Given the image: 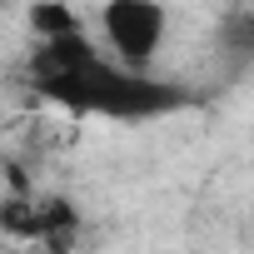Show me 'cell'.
Wrapping results in <instances>:
<instances>
[{"instance_id":"obj_1","label":"cell","mask_w":254,"mask_h":254,"mask_svg":"<svg viewBox=\"0 0 254 254\" xmlns=\"http://www.w3.org/2000/svg\"><path fill=\"white\" fill-rule=\"evenodd\" d=\"M35 95L75 110V115H120V120H140V115H160L185 105V95L165 80H155L150 70H125L110 60H85L80 70L65 75H30Z\"/></svg>"},{"instance_id":"obj_2","label":"cell","mask_w":254,"mask_h":254,"mask_svg":"<svg viewBox=\"0 0 254 254\" xmlns=\"http://www.w3.org/2000/svg\"><path fill=\"white\" fill-rule=\"evenodd\" d=\"M165 25L170 20L160 0H105L100 10V30L125 70H150V60L165 45Z\"/></svg>"},{"instance_id":"obj_3","label":"cell","mask_w":254,"mask_h":254,"mask_svg":"<svg viewBox=\"0 0 254 254\" xmlns=\"http://www.w3.org/2000/svg\"><path fill=\"white\" fill-rule=\"evenodd\" d=\"M30 30H35V40H60V35H75L85 25L65 0H35L30 5Z\"/></svg>"},{"instance_id":"obj_4","label":"cell","mask_w":254,"mask_h":254,"mask_svg":"<svg viewBox=\"0 0 254 254\" xmlns=\"http://www.w3.org/2000/svg\"><path fill=\"white\" fill-rule=\"evenodd\" d=\"M0 180H5V165H0Z\"/></svg>"}]
</instances>
